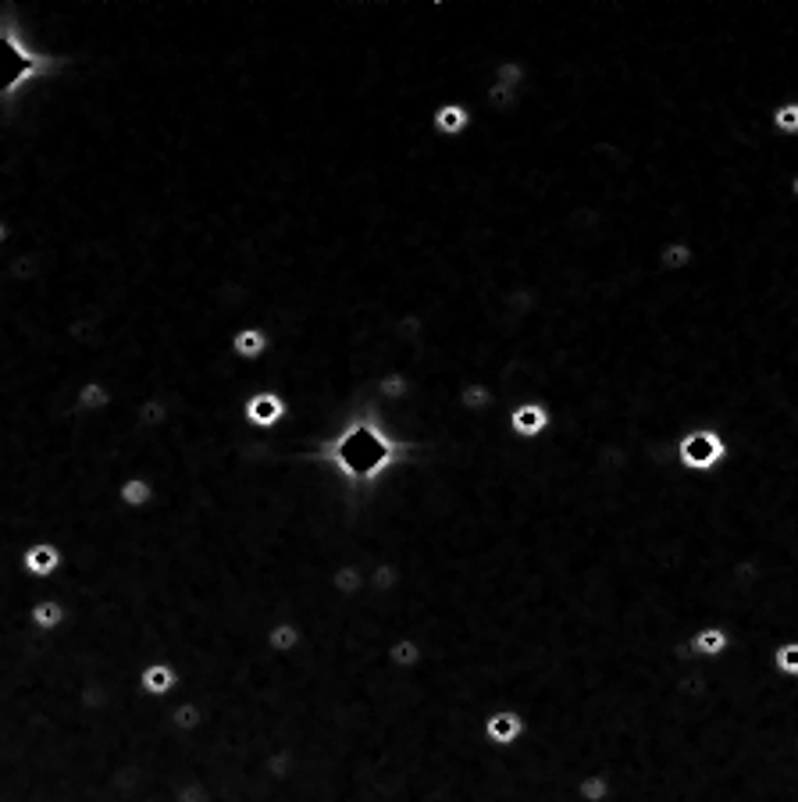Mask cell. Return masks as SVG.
I'll return each instance as SVG.
<instances>
[{"label": "cell", "instance_id": "484cf974", "mask_svg": "<svg viewBox=\"0 0 798 802\" xmlns=\"http://www.w3.org/2000/svg\"><path fill=\"white\" fill-rule=\"evenodd\" d=\"M788 193H791V200H798V172L788 179Z\"/></svg>", "mask_w": 798, "mask_h": 802}, {"label": "cell", "instance_id": "ffe728a7", "mask_svg": "<svg viewBox=\"0 0 798 802\" xmlns=\"http://www.w3.org/2000/svg\"><path fill=\"white\" fill-rule=\"evenodd\" d=\"M389 660L396 667H417L421 663V646L414 639H399L396 646H389Z\"/></svg>", "mask_w": 798, "mask_h": 802}, {"label": "cell", "instance_id": "7a4b0ae2", "mask_svg": "<svg viewBox=\"0 0 798 802\" xmlns=\"http://www.w3.org/2000/svg\"><path fill=\"white\" fill-rule=\"evenodd\" d=\"M57 68H61V61L29 47L22 25L15 18H0V107H8L11 100L22 97L29 82L43 79V75L57 72Z\"/></svg>", "mask_w": 798, "mask_h": 802}, {"label": "cell", "instance_id": "2e32d148", "mask_svg": "<svg viewBox=\"0 0 798 802\" xmlns=\"http://www.w3.org/2000/svg\"><path fill=\"white\" fill-rule=\"evenodd\" d=\"M770 671L781 681H798V639H784L770 653Z\"/></svg>", "mask_w": 798, "mask_h": 802}, {"label": "cell", "instance_id": "7402d4cb", "mask_svg": "<svg viewBox=\"0 0 798 802\" xmlns=\"http://www.w3.org/2000/svg\"><path fill=\"white\" fill-rule=\"evenodd\" d=\"M403 33H407V29H403ZM410 33H414V29H410ZM414 36H417V33H414ZM417 40H424V36H417ZM428 43H432V40H428ZM357 47H364V43H357ZM357 47H346V50H357ZM432 50H435V47H432ZM435 54H439V58H442V50H435ZM442 65L449 68V61L442 58ZM314 82H321V79H310V86H314ZM278 175H282V172H278ZM275 204H278V193H275ZM275 239H278V254H282L285 261H289V254H285V246H282V236H278V221H275ZM289 264H296V261H289ZM303 268H310V264H303Z\"/></svg>", "mask_w": 798, "mask_h": 802}, {"label": "cell", "instance_id": "5b68a950", "mask_svg": "<svg viewBox=\"0 0 798 802\" xmlns=\"http://www.w3.org/2000/svg\"><path fill=\"white\" fill-rule=\"evenodd\" d=\"M428 129H432V136L442 143L464 140L467 132L474 129V107L460 97L439 100V104L432 107V115H428Z\"/></svg>", "mask_w": 798, "mask_h": 802}, {"label": "cell", "instance_id": "5bb4252c", "mask_svg": "<svg viewBox=\"0 0 798 802\" xmlns=\"http://www.w3.org/2000/svg\"><path fill=\"white\" fill-rule=\"evenodd\" d=\"M574 792H578V802H610L613 778L606 770H585V774L574 781Z\"/></svg>", "mask_w": 798, "mask_h": 802}, {"label": "cell", "instance_id": "277c9868", "mask_svg": "<svg viewBox=\"0 0 798 802\" xmlns=\"http://www.w3.org/2000/svg\"><path fill=\"white\" fill-rule=\"evenodd\" d=\"M556 428V410L546 400H517L506 410V432L517 442H542Z\"/></svg>", "mask_w": 798, "mask_h": 802}, {"label": "cell", "instance_id": "ba28073f", "mask_svg": "<svg viewBox=\"0 0 798 802\" xmlns=\"http://www.w3.org/2000/svg\"><path fill=\"white\" fill-rule=\"evenodd\" d=\"M528 731H531L528 717H524L521 710H513V706H503V710L489 713L485 724H481V735L489 738L496 749H510V745L521 742Z\"/></svg>", "mask_w": 798, "mask_h": 802}, {"label": "cell", "instance_id": "e0dca14e", "mask_svg": "<svg viewBox=\"0 0 798 802\" xmlns=\"http://www.w3.org/2000/svg\"><path fill=\"white\" fill-rule=\"evenodd\" d=\"M770 129H774L781 140H798V100L795 97L770 107Z\"/></svg>", "mask_w": 798, "mask_h": 802}, {"label": "cell", "instance_id": "603a6c76", "mask_svg": "<svg viewBox=\"0 0 798 802\" xmlns=\"http://www.w3.org/2000/svg\"><path fill=\"white\" fill-rule=\"evenodd\" d=\"M371 585H378V589H392V585H399V571L392 564H382L375 574H371Z\"/></svg>", "mask_w": 798, "mask_h": 802}, {"label": "cell", "instance_id": "7c38bea8", "mask_svg": "<svg viewBox=\"0 0 798 802\" xmlns=\"http://www.w3.org/2000/svg\"><path fill=\"white\" fill-rule=\"evenodd\" d=\"M371 385H375V396L382 403H403L417 389L414 378H410L407 371H396V368H389V371H382V375H375V382H371Z\"/></svg>", "mask_w": 798, "mask_h": 802}, {"label": "cell", "instance_id": "9a60e30c", "mask_svg": "<svg viewBox=\"0 0 798 802\" xmlns=\"http://www.w3.org/2000/svg\"><path fill=\"white\" fill-rule=\"evenodd\" d=\"M489 82H496V86H503V90L521 93L524 86H528V65H524V61H517V58L496 61V65H492V72H489Z\"/></svg>", "mask_w": 798, "mask_h": 802}, {"label": "cell", "instance_id": "4316f807", "mask_svg": "<svg viewBox=\"0 0 798 802\" xmlns=\"http://www.w3.org/2000/svg\"><path fill=\"white\" fill-rule=\"evenodd\" d=\"M0 243H4V221H0Z\"/></svg>", "mask_w": 798, "mask_h": 802}, {"label": "cell", "instance_id": "ac0fdd59", "mask_svg": "<svg viewBox=\"0 0 798 802\" xmlns=\"http://www.w3.org/2000/svg\"><path fill=\"white\" fill-rule=\"evenodd\" d=\"M364 574L357 571V567H339V571L332 574V589L342 592V596H357L360 589H364Z\"/></svg>", "mask_w": 798, "mask_h": 802}, {"label": "cell", "instance_id": "d4e9b609", "mask_svg": "<svg viewBox=\"0 0 798 802\" xmlns=\"http://www.w3.org/2000/svg\"><path fill=\"white\" fill-rule=\"evenodd\" d=\"M57 617H61V610H57V606H43V610H36V621H40V624H54Z\"/></svg>", "mask_w": 798, "mask_h": 802}, {"label": "cell", "instance_id": "3957f363", "mask_svg": "<svg viewBox=\"0 0 798 802\" xmlns=\"http://www.w3.org/2000/svg\"><path fill=\"white\" fill-rule=\"evenodd\" d=\"M731 453H734L731 439L713 425L684 428L674 439V467L688 478H709L717 475V471H724Z\"/></svg>", "mask_w": 798, "mask_h": 802}, {"label": "cell", "instance_id": "9c48e42d", "mask_svg": "<svg viewBox=\"0 0 798 802\" xmlns=\"http://www.w3.org/2000/svg\"><path fill=\"white\" fill-rule=\"evenodd\" d=\"M285 414H289V403H285V396L278 393V389H271V385L250 393L243 403V418H246V425H253V428L278 425V421H285Z\"/></svg>", "mask_w": 798, "mask_h": 802}, {"label": "cell", "instance_id": "30bf717a", "mask_svg": "<svg viewBox=\"0 0 798 802\" xmlns=\"http://www.w3.org/2000/svg\"><path fill=\"white\" fill-rule=\"evenodd\" d=\"M228 346H232V353H236L239 361L257 364L264 353L271 350V336H268V328H261V325H243L232 332V343Z\"/></svg>", "mask_w": 798, "mask_h": 802}, {"label": "cell", "instance_id": "8992f818", "mask_svg": "<svg viewBox=\"0 0 798 802\" xmlns=\"http://www.w3.org/2000/svg\"><path fill=\"white\" fill-rule=\"evenodd\" d=\"M399 40H410V43H417V47H424L428 54H432L435 61H439V68H442V75H446V97H449V72H446V65H442V58L432 50V43H424V40H417L414 33H399ZM367 50H378V58H382V47H375V43H364V47H357V50H350V61L353 58H360V54H367ZM325 82H335V75L332 79H321V82H314V90H325ZM310 118V115H307ZM293 143H296V136H293ZM293 157V154H289ZM285 172H289V161L282 164V186H278V207H282V214H278V236H282V246H285V254L293 257L296 261V254H293V246H289V239H285ZM296 264H303V261H296ZM310 268H318V264H310Z\"/></svg>", "mask_w": 798, "mask_h": 802}, {"label": "cell", "instance_id": "8fae6325", "mask_svg": "<svg viewBox=\"0 0 798 802\" xmlns=\"http://www.w3.org/2000/svg\"><path fill=\"white\" fill-rule=\"evenodd\" d=\"M656 264H660L663 275H684L695 264V246L684 243V239H667L656 250Z\"/></svg>", "mask_w": 798, "mask_h": 802}, {"label": "cell", "instance_id": "4fadbf2b", "mask_svg": "<svg viewBox=\"0 0 798 802\" xmlns=\"http://www.w3.org/2000/svg\"><path fill=\"white\" fill-rule=\"evenodd\" d=\"M456 403H460V410H467V414H489V410H496V393H492L489 382L471 378V382L460 385Z\"/></svg>", "mask_w": 798, "mask_h": 802}, {"label": "cell", "instance_id": "52a82bcc", "mask_svg": "<svg viewBox=\"0 0 798 802\" xmlns=\"http://www.w3.org/2000/svg\"><path fill=\"white\" fill-rule=\"evenodd\" d=\"M684 646H688V656H692V660L717 663L734 649V635L724 624H702V628H695L692 635L684 639Z\"/></svg>", "mask_w": 798, "mask_h": 802}, {"label": "cell", "instance_id": "6da1fadb", "mask_svg": "<svg viewBox=\"0 0 798 802\" xmlns=\"http://www.w3.org/2000/svg\"><path fill=\"white\" fill-rule=\"evenodd\" d=\"M410 446L389 432L375 407H357L339 435L325 439L314 457L328 464L350 489H367L382 482L385 471L407 457Z\"/></svg>", "mask_w": 798, "mask_h": 802}, {"label": "cell", "instance_id": "44dd1931", "mask_svg": "<svg viewBox=\"0 0 798 802\" xmlns=\"http://www.w3.org/2000/svg\"><path fill=\"white\" fill-rule=\"evenodd\" d=\"M79 400H82V407H90V410H100L107 403V389L104 385H97V382H90L86 389L79 393Z\"/></svg>", "mask_w": 798, "mask_h": 802}, {"label": "cell", "instance_id": "d6986e66", "mask_svg": "<svg viewBox=\"0 0 798 802\" xmlns=\"http://www.w3.org/2000/svg\"><path fill=\"white\" fill-rule=\"evenodd\" d=\"M268 642H271V649H275V653H289V649L300 646V628H296V624H275V628H271V635H268Z\"/></svg>", "mask_w": 798, "mask_h": 802}, {"label": "cell", "instance_id": "cb8c5ba5", "mask_svg": "<svg viewBox=\"0 0 798 802\" xmlns=\"http://www.w3.org/2000/svg\"><path fill=\"white\" fill-rule=\"evenodd\" d=\"M122 496H125V500H129V503H143V500H147V496H150V489H147V485H143V482H129V485H125V489H122Z\"/></svg>", "mask_w": 798, "mask_h": 802}]
</instances>
